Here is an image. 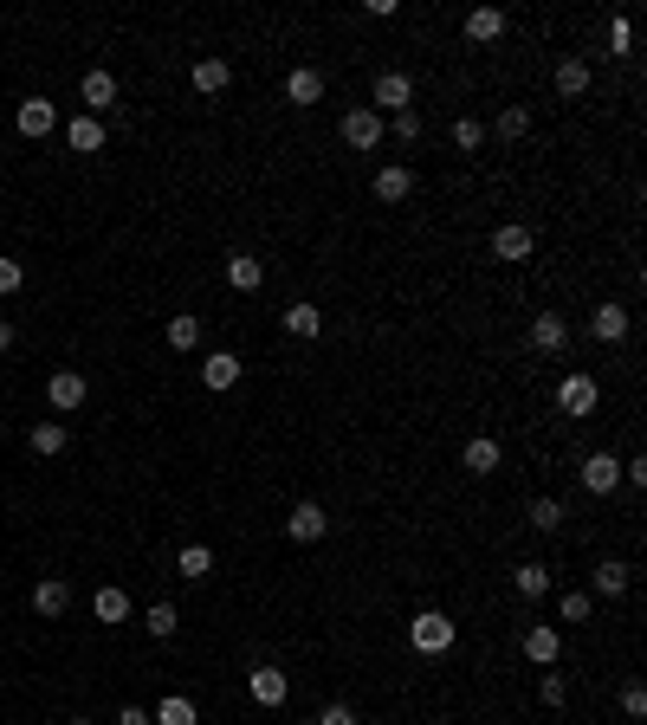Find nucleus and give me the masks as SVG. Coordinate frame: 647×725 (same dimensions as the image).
I'll list each match as a JSON object with an SVG mask.
<instances>
[{
    "label": "nucleus",
    "instance_id": "36",
    "mask_svg": "<svg viewBox=\"0 0 647 725\" xmlns=\"http://www.w3.org/2000/svg\"><path fill=\"white\" fill-rule=\"evenodd\" d=\"M538 700H544V706H563V700H570V680H563L557 667H550V674L538 680Z\"/></svg>",
    "mask_w": 647,
    "mask_h": 725
},
{
    "label": "nucleus",
    "instance_id": "8",
    "mask_svg": "<svg viewBox=\"0 0 647 725\" xmlns=\"http://www.w3.org/2000/svg\"><path fill=\"white\" fill-rule=\"evenodd\" d=\"M531 253H538V234H531V227L505 221L499 234H492V259H505V266H518V259H531Z\"/></svg>",
    "mask_w": 647,
    "mask_h": 725
},
{
    "label": "nucleus",
    "instance_id": "29",
    "mask_svg": "<svg viewBox=\"0 0 647 725\" xmlns=\"http://www.w3.org/2000/svg\"><path fill=\"white\" fill-rule=\"evenodd\" d=\"M589 91V59H557V98H583Z\"/></svg>",
    "mask_w": 647,
    "mask_h": 725
},
{
    "label": "nucleus",
    "instance_id": "42",
    "mask_svg": "<svg viewBox=\"0 0 647 725\" xmlns=\"http://www.w3.org/2000/svg\"><path fill=\"white\" fill-rule=\"evenodd\" d=\"M628 46H635V26L615 13V20H609V52H628Z\"/></svg>",
    "mask_w": 647,
    "mask_h": 725
},
{
    "label": "nucleus",
    "instance_id": "12",
    "mask_svg": "<svg viewBox=\"0 0 647 725\" xmlns=\"http://www.w3.org/2000/svg\"><path fill=\"white\" fill-rule=\"evenodd\" d=\"M13 130H20V136H33V143H39V136H52V130H59V111H52L46 98H26L20 111H13Z\"/></svg>",
    "mask_w": 647,
    "mask_h": 725
},
{
    "label": "nucleus",
    "instance_id": "32",
    "mask_svg": "<svg viewBox=\"0 0 647 725\" xmlns=\"http://www.w3.org/2000/svg\"><path fill=\"white\" fill-rule=\"evenodd\" d=\"M143 628H149L156 641H169L175 628H182V615H175V603H149V609H143Z\"/></svg>",
    "mask_w": 647,
    "mask_h": 725
},
{
    "label": "nucleus",
    "instance_id": "6",
    "mask_svg": "<svg viewBox=\"0 0 647 725\" xmlns=\"http://www.w3.org/2000/svg\"><path fill=\"white\" fill-rule=\"evenodd\" d=\"M46 402L59 408V415H72V408H85V402H91V382L78 376V369H59V376L46 382Z\"/></svg>",
    "mask_w": 647,
    "mask_h": 725
},
{
    "label": "nucleus",
    "instance_id": "1",
    "mask_svg": "<svg viewBox=\"0 0 647 725\" xmlns=\"http://www.w3.org/2000/svg\"><path fill=\"white\" fill-rule=\"evenodd\" d=\"M408 641H415V654H447L453 648V615L447 609H421L415 622H408Z\"/></svg>",
    "mask_w": 647,
    "mask_h": 725
},
{
    "label": "nucleus",
    "instance_id": "45",
    "mask_svg": "<svg viewBox=\"0 0 647 725\" xmlns=\"http://www.w3.org/2000/svg\"><path fill=\"white\" fill-rule=\"evenodd\" d=\"M7 350H13V324L0 318V357H7Z\"/></svg>",
    "mask_w": 647,
    "mask_h": 725
},
{
    "label": "nucleus",
    "instance_id": "15",
    "mask_svg": "<svg viewBox=\"0 0 647 725\" xmlns=\"http://www.w3.org/2000/svg\"><path fill=\"white\" fill-rule=\"evenodd\" d=\"M589 583H596V596H609V603H615V596H628V583H635V570H628L622 557H602V564L589 570Z\"/></svg>",
    "mask_w": 647,
    "mask_h": 725
},
{
    "label": "nucleus",
    "instance_id": "4",
    "mask_svg": "<svg viewBox=\"0 0 647 725\" xmlns=\"http://www.w3.org/2000/svg\"><path fill=\"white\" fill-rule=\"evenodd\" d=\"M324 531H330L324 505H318V499H298V505H292V518H285V538H292V544H318Z\"/></svg>",
    "mask_w": 647,
    "mask_h": 725
},
{
    "label": "nucleus",
    "instance_id": "13",
    "mask_svg": "<svg viewBox=\"0 0 647 725\" xmlns=\"http://www.w3.org/2000/svg\"><path fill=\"white\" fill-rule=\"evenodd\" d=\"M525 661H538V667H557L563 661V635L550 622H531L525 628Z\"/></svg>",
    "mask_w": 647,
    "mask_h": 725
},
{
    "label": "nucleus",
    "instance_id": "38",
    "mask_svg": "<svg viewBox=\"0 0 647 725\" xmlns=\"http://www.w3.org/2000/svg\"><path fill=\"white\" fill-rule=\"evenodd\" d=\"M589 609H596V603H589L583 590H570V596L557 603V615H563V622H589Z\"/></svg>",
    "mask_w": 647,
    "mask_h": 725
},
{
    "label": "nucleus",
    "instance_id": "34",
    "mask_svg": "<svg viewBox=\"0 0 647 725\" xmlns=\"http://www.w3.org/2000/svg\"><path fill=\"white\" fill-rule=\"evenodd\" d=\"M531 531H563V518H570V512H563V499H531Z\"/></svg>",
    "mask_w": 647,
    "mask_h": 725
},
{
    "label": "nucleus",
    "instance_id": "39",
    "mask_svg": "<svg viewBox=\"0 0 647 725\" xmlns=\"http://www.w3.org/2000/svg\"><path fill=\"white\" fill-rule=\"evenodd\" d=\"M622 713L628 719H647V687H641V680H628V687H622Z\"/></svg>",
    "mask_w": 647,
    "mask_h": 725
},
{
    "label": "nucleus",
    "instance_id": "27",
    "mask_svg": "<svg viewBox=\"0 0 647 725\" xmlns=\"http://www.w3.org/2000/svg\"><path fill=\"white\" fill-rule=\"evenodd\" d=\"M175 577H188V583L214 577V551L208 544H182V551H175Z\"/></svg>",
    "mask_w": 647,
    "mask_h": 725
},
{
    "label": "nucleus",
    "instance_id": "17",
    "mask_svg": "<svg viewBox=\"0 0 647 725\" xmlns=\"http://www.w3.org/2000/svg\"><path fill=\"white\" fill-rule=\"evenodd\" d=\"M227 285H233V292H259V285H266V259L227 253Z\"/></svg>",
    "mask_w": 647,
    "mask_h": 725
},
{
    "label": "nucleus",
    "instance_id": "40",
    "mask_svg": "<svg viewBox=\"0 0 647 725\" xmlns=\"http://www.w3.org/2000/svg\"><path fill=\"white\" fill-rule=\"evenodd\" d=\"M20 285H26V266L20 259H0V298H13Z\"/></svg>",
    "mask_w": 647,
    "mask_h": 725
},
{
    "label": "nucleus",
    "instance_id": "41",
    "mask_svg": "<svg viewBox=\"0 0 647 725\" xmlns=\"http://www.w3.org/2000/svg\"><path fill=\"white\" fill-rule=\"evenodd\" d=\"M318 725H363V719H356V706H343V700H330V706H324V713H318Z\"/></svg>",
    "mask_w": 647,
    "mask_h": 725
},
{
    "label": "nucleus",
    "instance_id": "26",
    "mask_svg": "<svg viewBox=\"0 0 647 725\" xmlns=\"http://www.w3.org/2000/svg\"><path fill=\"white\" fill-rule=\"evenodd\" d=\"M531 344H538V350H563V344H570V318H563V311H538Z\"/></svg>",
    "mask_w": 647,
    "mask_h": 725
},
{
    "label": "nucleus",
    "instance_id": "19",
    "mask_svg": "<svg viewBox=\"0 0 647 725\" xmlns=\"http://www.w3.org/2000/svg\"><path fill=\"white\" fill-rule=\"evenodd\" d=\"M466 39H473V46L505 39V7H473V13H466Z\"/></svg>",
    "mask_w": 647,
    "mask_h": 725
},
{
    "label": "nucleus",
    "instance_id": "14",
    "mask_svg": "<svg viewBox=\"0 0 647 725\" xmlns=\"http://www.w3.org/2000/svg\"><path fill=\"white\" fill-rule=\"evenodd\" d=\"M246 693H253V706H285L292 680H285L279 667H253V674H246Z\"/></svg>",
    "mask_w": 647,
    "mask_h": 725
},
{
    "label": "nucleus",
    "instance_id": "35",
    "mask_svg": "<svg viewBox=\"0 0 647 725\" xmlns=\"http://www.w3.org/2000/svg\"><path fill=\"white\" fill-rule=\"evenodd\" d=\"M525 130H531V111H525V104H505V111H499V136H505V143H518Z\"/></svg>",
    "mask_w": 647,
    "mask_h": 725
},
{
    "label": "nucleus",
    "instance_id": "11",
    "mask_svg": "<svg viewBox=\"0 0 647 725\" xmlns=\"http://www.w3.org/2000/svg\"><path fill=\"white\" fill-rule=\"evenodd\" d=\"M615 486H622V460H615V454H589V460H583V492L609 499Z\"/></svg>",
    "mask_w": 647,
    "mask_h": 725
},
{
    "label": "nucleus",
    "instance_id": "33",
    "mask_svg": "<svg viewBox=\"0 0 647 725\" xmlns=\"http://www.w3.org/2000/svg\"><path fill=\"white\" fill-rule=\"evenodd\" d=\"M149 719H156V725H195V700H188V693H169Z\"/></svg>",
    "mask_w": 647,
    "mask_h": 725
},
{
    "label": "nucleus",
    "instance_id": "22",
    "mask_svg": "<svg viewBox=\"0 0 647 725\" xmlns=\"http://www.w3.org/2000/svg\"><path fill=\"white\" fill-rule=\"evenodd\" d=\"M91 615H98L104 628H117V622H130V590H117V583H104L98 596H91Z\"/></svg>",
    "mask_w": 647,
    "mask_h": 725
},
{
    "label": "nucleus",
    "instance_id": "18",
    "mask_svg": "<svg viewBox=\"0 0 647 725\" xmlns=\"http://www.w3.org/2000/svg\"><path fill=\"white\" fill-rule=\"evenodd\" d=\"M279 324H285V337H318L324 331V311L311 305V298H298V305L279 311Z\"/></svg>",
    "mask_w": 647,
    "mask_h": 725
},
{
    "label": "nucleus",
    "instance_id": "37",
    "mask_svg": "<svg viewBox=\"0 0 647 725\" xmlns=\"http://www.w3.org/2000/svg\"><path fill=\"white\" fill-rule=\"evenodd\" d=\"M453 143H460V149H479V143H486V123H479V117H460V123H453Z\"/></svg>",
    "mask_w": 647,
    "mask_h": 725
},
{
    "label": "nucleus",
    "instance_id": "23",
    "mask_svg": "<svg viewBox=\"0 0 647 725\" xmlns=\"http://www.w3.org/2000/svg\"><path fill=\"white\" fill-rule=\"evenodd\" d=\"M201 382H208V389H233V382H240V357H233V350H208V357H201Z\"/></svg>",
    "mask_w": 647,
    "mask_h": 725
},
{
    "label": "nucleus",
    "instance_id": "10",
    "mask_svg": "<svg viewBox=\"0 0 647 725\" xmlns=\"http://www.w3.org/2000/svg\"><path fill=\"white\" fill-rule=\"evenodd\" d=\"M78 98H85V117H98V111H110V104H117V78H110L104 65H91V72L78 78Z\"/></svg>",
    "mask_w": 647,
    "mask_h": 725
},
{
    "label": "nucleus",
    "instance_id": "20",
    "mask_svg": "<svg viewBox=\"0 0 647 725\" xmlns=\"http://www.w3.org/2000/svg\"><path fill=\"white\" fill-rule=\"evenodd\" d=\"M408 195H415V169H408V162L376 169V201H408Z\"/></svg>",
    "mask_w": 647,
    "mask_h": 725
},
{
    "label": "nucleus",
    "instance_id": "21",
    "mask_svg": "<svg viewBox=\"0 0 647 725\" xmlns=\"http://www.w3.org/2000/svg\"><path fill=\"white\" fill-rule=\"evenodd\" d=\"M589 337H596V344H622V337H628V305H596Z\"/></svg>",
    "mask_w": 647,
    "mask_h": 725
},
{
    "label": "nucleus",
    "instance_id": "9",
    "mask_svg": "<svg viewBox=\"0 0 647 725\" xmlns=\"http://www.w3.org/2000/svg\"><path fill=\"white\" fill-rule=\"evenodd\" d=\"M285 98H292L298 111L324 104V72H318V65H292V72H285Z\"/></svg>",
    "mask_w": 647,
    "mask_h": 725
},
{
    "label": "nucleus",
    "instance_id": "25",
    "mask_svg": "<svg viewBox=\"0 0 647 725\" xmlns=\"http://www.w3.org/2000/svg\"><path fill=\"white\" fill-rule=\"evenodd\" d=\"M65 143H72V149H78V156H98V149H104V123H98V117H85V111H78L72 123H65Z\"/></svg>",
    "mask_w": 647,
    "mask_h": 725
},
{
    "label": "nucleus",
    "instance_id": "2",
    "mask_svg": "<svg viewBox=\"0 0 647 725\" xmlns=\"http://www.w3.org/2000/svg\"><path fill=\"white\" fill-rule=\"evenodd\" d=\"M596 402H602V389H596V376H583V369H570V376L557 382V408H563L570 421L596 415Z\"/></svg>",
    "mask_w": 647,
    "mask_h": 725
},
{
    "label": "nucleus",
    "instance_id": "28",
    "mask_svg": "<svg viewBox=\"0 0 647 725\" xmlns=\"http://www.w3.org/2000/svg\"><path fill=\"white\" fill-rule=\"evenodd\" d=\"M26 447H33L39 460H59V454H65V421H33V434H26Z\"/></svg>",
    "mask_w": 647,
    "mask_h": 725
},
{
    "label": "nucleus",
    "instance_id": "44",
    "mask_svg": "<svg viewBox=\"0 0 647 725\" xmlns=\"http://www.w3.org/2000/svg\"><path fill=\"white\" fill-rule=\"evenodd\" d=\"M117 725H156V719H149L143 706H123V713H117Z\"/></svg>",
    "mask_w": 647,
    "mask_h": 725
},
{
    "label": "nucleus",
    "instance_id": "24",
    "mask_svg": "<svg viewBox=\"0 0 647 725\" xmlns=\"http://www.w3.org/2000/svg\"><path fill=\"white\" fill-rule=\"evenodd\" d=\"M227 85H233V65L227 59H214V52H208V59H195V91H201V98H220Z\"/></svg>",
    "mask_w": 647,
    "mask_h": 725
},
{
    "label": "nucleus",
    "instance_id": "31",
    "mask_svg": "<svg viewBox=\"0 0 647 725\" xmlns=\"http://www.w3.org/2000/svg\"><path fill=\"white\" fill-rule=\"evenodd\" d=\"M169 344L175 350H201V318H195V311H175V318H169Z\"/></svg>",
    "mask_w": 647,
    "mask_h": 725
},
{
    "label": "nucleus",
    "instance_id": "7",
    "mask_svg": "<svg viewBox=\"0 0 647 725\" xmlns=\"http://www.w3.org/2000/svg\"><path fill=\"white\" fill-rule=\"evenodd\" d=\"M460 467L473 473V480H486V473H499V467H505V447L492 441V434H473V441L460 447Z\"/></svg>",
    "mask_w": 647,
    "mask_h": 725
},
{
    "label": "nucleus",
    "instance_id": "30",
    "mask_svg": "<svg viewBox=\"0 0 647 725\" xmlns=\"http://www.w3.org/2000/svg\"><path fill=\"white\" fill-rule=\"evenodd\" d=\"M512 590L518 596H550V564H518L512 570Z\"/></svg>",
    "mask_w": 647,
    "mask_h": 725
},
{
    "label": "nucleus",
    "instance_id": "43",
    "mask_svg": "<svg viewBox=\"0 0 647 725\" xmlns=\"http://www.w3.org/2000/svg\"><path fill=\"white\" fill-rule=\"evenodd\" d=\"M395 143H421V117H415V111L395 117Z\"/></svg>",
    "mask_w": 647,
    "mask_h": 725
},
{
    "label": "nucleus",
    "instance_id": "16",
    "mask_svg": "<svg viewBox=\"0 0 647 725\" xmlns=\"http://www.w3.org/2000/svg\"><path fill=\"white\" fill-rule=\"evenodd\" d=\"M33 609L46 615V622H52V615H65V609H72V583H65V577H39L33 583Z\"/></svg>",
    "mask_w": 647,
    "mask_h": 725
},
{
    "label": "nucleus",
    "instance_id": "46",
    "mask_svg": "<svg viewBox=\"0 0 647 725\" xmlns=\"http://www.w3.org/2000/svg\"><path fill=\"white\" fill-rule=\"evenodd\" d=\"M72 725H91V719H72Z\"/></svg>",
    "mask_w": 647,
    "mask_h": 725
},
{
    "label": "nucleus",
    "instance_id": "5",
    "mask_svg": "<svg viewBox=\"0 0 647 725\" xmlns=\"http://www.w3.org/2000/svg\"><path fill=\"white\" fill-rule=\"evenodd\" d=\"M337 130H343V143H350V149H376L382 143V117L369 111V104H350Z\"/></svg>",
    "mask_w": 647,
    "mask_h": 725
},
{
    "label": "nucleus",
    "instance_id": "3",
    "mask_svg": "<svg viewBox=\"0 0 647 725\" xmlns=\"http://www.w3.org/2000/svg\"><path fill=\"white\" fill-rule=\"evenodd\" d=\"M369 98H376V104H369V111H376V117H382V111H389V117H402L408 104H415V78H408V72H382Z\"/></svg>",
    "mask_w": 647,
    "mask_h": 725
}]
</instances>
